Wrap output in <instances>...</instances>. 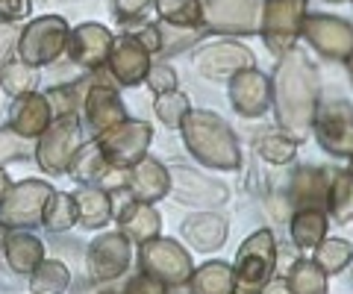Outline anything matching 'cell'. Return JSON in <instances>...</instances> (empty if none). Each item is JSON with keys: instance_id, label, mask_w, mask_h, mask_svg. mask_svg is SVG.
I'll list each match as a JSON object with an SVG mask.
<instances>
[{"instance_id": "1", "label": "cell", "mask_w": 353, "mask_h": 294, "mask_svg": "<svg viewBox=\"0 0 353 294\" xmlns=\"http://www.w3.org/2000/svg\"><path fill=\"white\" fill-rule=\"evenodd\" d=\"M71 30L65 24V18L59 15H41L36 21H30L24 30H18L15 41V56L21 62L32 65V68H44V65L57 62L65 48H68Z\"/></svg>"}, {"instance_id": "2", "label": "cell", "mask_w": 353, "mask_h": 294, "mask_svg": "<svg viewBox=\"0 0 353 294\" xmlns=\"http://www.w3.org/2000/svg\"><path fill=\"white\" fill-rule=\"evenodd\" d=\"M83 147V124L80 115H65V118H53L50 127L36 138V165L50 174V177H59V174L68 171L74 154Z\"/></svg>"}, {"instance_id": "3", "label": "cell", "mask_w": 353, "mask_h": 294, "mask_svg": "<svg viewBox=\"0 0 353 294\" xmlns=\"http://www.w3.org/2000/svg\"><path fill=\"white\" fill-rule=\"evenodd\" d=\"M53 194L48 180H21L0 200V224L6 230H32L41 224L44 203Z\"/></svg>"}, {"instance_id": "4", "label": "cell", "mask_w": 353, "mask_h": 294, "mask_svg": "<svg viewBox=\"0 0 353 294\" xmlns=\"http://www.w3.org/2000/svg\"><path fill=\"white\" fill-rule=\"evenodd\" d=\"M80 112H83L80 124L88 129V136L92 138L106 133V129L118 127L121 121H127V109H124V103H121L115 85L109 80H103L101 71H94V83L88 85Z\"/></svg>"}, {"instance_id": "5", "label": "cell", "mask_w": 353, "mask_h": 294, "mask_svg": "<svg viewBox=\"0 0 353 294\" xmlns=\"http://www.w3.org/2000/svg\"><path fill=\"white\" fill-rule=\"evenodd\" d=\"M139 268L141 274H150L162 280L165 286H180L192 277V262H189V253L171 242V238H150V242L139 244Z\"/></svg>"}, {"instance_id": "6", "label": "cell", "mask_w": 353, "mask_h": 294, "mask_svg": "<svg viewBox=\"0 0 353 294\" xmlns=\"http://www.w3.org/2000/svg\"><path fill=\"white\" fill-rule=\"evenodd\" d=\"M274 271V242L271 233H256L239 250V265L233 277L236 294H256Z\"/></svg>"}, {"instance_id": "7", "label": "cell", "mask_w": 353, "mask_h": 294, "mask_svg": "<svg viewBox=\"0 0 353 294\" xmlns=\"http://www.w3.org/2000/svg\"><path fill=\"white\" fill-rule=\"evenodd\" d=\"M150 124L145 121H121L118 127L106 129L94 141L97 147L103 150V156L109 165L115 168H130L148 154V145H150Z\"/></svg>"}, {"instance_id": "8", "label": "cell", "mask_w": 353, "mask_h": 294, "mask_svg": "<svg viewBox=\"0 0 353 294\" xmlns=\"http://www.w3.org/2000/svg\"><path fill=\"white\" fill-rule=\"evenodd\" d=\"M132 242L121 233H103L97 235L85 250V268L88 280L94 282H112L127 274L132 262Z\"/></svg>"}, {"instance_id": "9", "label": "cell", "mask_w": 353, "mask_h": 294, "mask_svg": "<svg viewBox=\"0 0 353 294\" xmlns=\"http://www.w3.org/2000/svg\"><path fill=\"white\" fill-rule=\"evenodd\" d=\"M106 68L118 85H139L150 71V50L141 45L139 36H118L109 48Z\"/></svg>"}, {"instance_id": "10", "label": "cell", "mask_w": 353, "mask_h": 294, "mask_svg": "<svg viewBox=\"0 0 353 294\" xmlns=\"http://www.w3.org/2000/svg\"><path fill=\"white\" fill-rule=\"evenodd\" d=\"M109 48H112V36L103 24H80L77 30H71L68 36V56L74 65H80L83 71H97L101 65H106V56H109Z\"/></svg>"}, {"instance_id": "11", "label": "cell", "mask_w": 353, "mask_h": 294, "mask_svg": "<svg viewBox=\"0 0 353 294\" xmlns=\"http://www.w3.org/2000/svg\"><path fill=\"white\" fill-rule=\"evenodd\" d=\"M112 218L118 221V233L127 235L132 244H145L150 238H157L162 227V218L150 203H139L132 198L121 206L112 203Z\"/></svg>"}, {"instance_id": "12", "label": "cell", "mask_w": 353, "mask_h": 294, "mask_svg": "<svg viewBox=\"0 0 353 294\" xmlns=\"http://www.w3.org/2000/svg\"><path fill=\"white\" fill-rule=\"evenodd\" d=\"M53 121V109L48 103V97L39 92H30L24 97H15L12 106H9V127L15 129L18 136H24L30 141H36L44 129Z\"/></svg>"}, {"instance_id": "13", "label": "cell", "mask_w": 353, "mask_h": 294, "mask_svg": "<svg viewBox=\"0 0 353 294\" xmlns=\"http://www.w3.org/2000/svg\"><path fill=\"white\" fill-rule=\"evenodd\" d=\"M171 189V177L168 171L162 168V162L141 156L136 165L127 168V194L139 203H157L159 198H165Z\"/></svg>"}, {"instance_id": "14", "label": "cell", "mask_w": 353, "mask_h": 294, "mask_svg": "<svg viewBox=\"0 0 353 294\" xmlns=\"http://www.w3.org/2000/svg\"><path fill=\"white\" fill-rule=\"evenodd\" d=\"M44 259V242L30 233V230H9L3 242V265L12 271L15 277L27 280L32 274V268Z\"/></svg>"}, {"instance_id": "15", "label": "cell", "mask_w": 353, "mask_h": 294, "mask_svg": "<svg viewBox=\"0 0 353 294\" xmlns=\"http://www.w3.org/2000/svg\"><path fill=\"white\" fill-rule=\"evenodd\" d=\"M74 203L77 224H83V230H103L112 221V194L101 186H80L74 191Z\"/></svg>"}, {"instance_id": "16", "label": "cell", "mask_w": 353, "mask_h": 294, "mask_svg": "<svg viewBox=\"0 0 353 294\" xmlns=\"http://www.w3.org/2000/svg\"><path fill=\"white\" fill-rule=\"evenodd\" d=\"M27 286L32 294H65L71 286V271L62 259H48L32 268V274L27 277Z\"/></svg>"}, {"instance_id": "17", "label": "cell", "mask_w": 353, "mask_h": 294, "mask_svg": "<svg viewBox=\"0 0 353 294\" xmlns=\"http://www.w3.org/2000/svg\"><path fill=\"white\" fill-rule=\"evenodd\" d=\"M106 168H109V162L103 156V150L97 147V141L92 138V141H83V147L74 154L71 165H68V171H65V174H71L80 186H94L97 177H101Z\"/></svg>"}, {"instance_id": "18", "label": "cell", "mask_w": 353, "mask_h": 294, "mask_svg": "<svg viewBox=\"0 0 353 294\" xmlns=\"http://www.w3.org/2000/svg\"><path fill=\"white\" fill-rule=\"evenodd\" d=\"M0 89H3V94H9V101L36 92L39 89V68L21 62L18 56H9L3 71H0Z\"/></svg>"}, {"instance_id": "19", "label": "cell", "mask_w": 353, "mask_h": 294, "mask_svg": "<svg viewBox=\"0 0 353 294\" xmlns=\"http://www.w3.org/2000/svg\"><path fill=\"white\" fill-rule=\"evenodd\" d=\"M77 224V203H74V194L68 191H57L48 198L44 203V212H41V227L48 233H68L71 227Z\"/></svg>"}, {"instance_id": "20", "label": "cell", "mask_w": 353, "mask_h": 294, "mask_svg": "<svg viewBox=\"0 0 353 294\" xmlns=\"http://www.w3.org/2000/svg\"><path fill=\"white\" fill-rule=\"evenodd\" d=\"M183 235L189 238L194 247L212 250L227 238V221H221L218 215H192L183 224Z\"/></svg>"}, {"instance_id": "21", "label": "cell", "mask_w": 353, "mask_h": 294, "mask_svg": "<svg viewBox=\"0 0 353 294\" xmlns=\"http://www.w3.org/2000/svg\"><path fill=\"white\" fill-rule=\"evenodd\" d=\"M233 288V280H230V271L224 265H206L203 271L194 274V282H192V291L194 294H227Z\"/></svg>"}, {"instance_id": "22", "label": "cell", "mask_w": 353, "mask_h": 294, "mask_svg": "<svg viewBox=\"0 0 353 294\" xmlns=\"http://www.w3.org/2000/svg\"><path fill=\"white\" fill-rule=\"evenodd\" d=\"M32 154H36V141L18 136L9 124L0 127V165H6L9 159H32Z\"/></svg>"}, {"instance_id": "23", "label": "cell", "mask_w": 353, "mask_h": 294, "mask_svg": "<svg viewBox=\"0 0 353 294\" xmlns=\"http://www.w3.org/2000/svg\"><path fill=\"white\" fill-rule=\"evenodd\" d=\"M292 233H294L297 244H303V247L318 244V242H321V235H324V218H321V212H315V209L301 212L292 221Z\"/></svg>"}, {"instance_id": "24", "label": "cell", "mask_w": 353, "mask_h": 294, "mask_svg": "<svg viewBox=\"0 0 353 294\" xmlns=\"http://www.w3.org/2000/svg\"><path fill=\"white\" fill-rule=\"evenodd\" d=\"M292 294H324V274L318 271V265L312 262H301L294 265V274H292V282H289Z\"/></svg>"}, {"instance_id": "25", "label": "cell", "mask_w": 353, "mask_h": 294, "mask_svg": "<svg viewBox=\"0 0 353 294\" xmlns=\"http://www.w3.org/2000/svg\"><path fill=\"white\" fill-rule=\"evenodd\" d=\"M185 112H189V101L183 94H174V92H165L159 94L157 101V115L162 118L165 127H180L185 121Z\"/></svg>"}, {"instance_id": "26", "label": "cell", "mask_w": 353, "mask_h": 294, "mask_svg": "<svg viewBox=\"0 0 353 294\" xmlns=\"http://www.w3.org/2000/svg\"><path fill=\"white\" fill-rule=\"evenodd\" d=\"M333 212H336V221L347 224L353 221V177H339L336 189H333Z\"/></svg>"}, {"instance_id": "27", "label": "cell", "mask_w": 353, "mask_h": 294, "mask_svg": "<svg viewBox=\"0 0 353 294\" xmlns=\"http://www.w3.org/2000/svg\"><path fill=\"white\" fill-rule=\"evenodd\" d=\"M350 259V244L347 242H327L315 256V265H321L324 271H341Z\"/></svg>"}, {"instance_id": "28", "label": "cell", "mask_w": 353, "mask_h": 294, "mask_svg": "<svg viewBox=\"0 0 353 294\" xmlns=\"http://www.w3.org/2000/svg\"><path fill=\"white\" fill-rule=\"evenodd\" d=\"M159 15L168 18V21H176V24H189L194 18V0H159Z\"/></svg>"}, {"instance_id": "29", "label": "cell", "mask_w": 353, "mask_h": 294, "mask_svg": "<svg viewBox=\"0 0 353 294\" xmlns=\"http://www.w3.org/2000/svg\"><path fill=\"white\" fill-rule=\"evenodd\" d=\"M121 294H168V286L162 280L150 277V274H139V277H130L127 286Z\"/></svg>"}, {"instance_id": "30", "label": "cell", "mask_w": 353, "mask_h": 294, "mask_svg": "<svg viewBox=\"0 0 353 294\" xmlns=\"http://www.w3.org/2000/svg\"><path fill=\"white\" fill-rule=\"evenodd\" d=\"M32 0H0V21L6 24H18V21L30 18Z\"/></svg>"}, {"instance_id": "31", "label": "cell", "mask_w": 353, "mask_h": 294, "mask_svg": "<svg viewBox=\"0 0 353 294\" xmlns=\"http://www.w3.org/2000/svg\"><path fill=\"white\" fill-rule=\"evenodd\" d=\"M294 147H297V141H285V138H268L265 145L259 147L262 150V156L265 159H271V162H285L292 154H294Z\"/></svg>"}, {"instance_id": "32", "label": "cell", "mask_w": 353, "mask_h": 294, "mask_svg": "<svg viewBox=\"0 0 353 294\" xmlns=\"http://www.w3.org/2000/svg\"><path fill=\"white\" fill-rule=\"evenodd\" d=\"M15 41H18V27L0 21V71H3L9 56H15Z\"/></svg>"}, {"instance_id": "33", "label": "cell", "mask_w": 353, "mask_h": 294, "mask_svg": "<svg viewBox=\"0 0 353 294\" xmlns=\"http://www.w3.org/2000/svg\"><path fill=\"white\" fill-rule=\"evenodd\" d=\"M148 3L150 0H115V15H118V21L130 24V21H136L141 12H145Z\"/></svg>"}, {"instance_id": "34", "label": "cell", "mask_w": 353, "mask_h": 294, "mask_svg": "<svg viewBox=\"0 0 353 294\" xmlns=\"http://www.w3.org/2000/svg\"><path fill=\"white\" fill-rule=\"evenodd\" d=\"M145 80H148V85H150V89L157 92V94H165V92H171L174 85H176L174 74H171L168 68H150Z\"/></svg>"}, {"instance_id": "35", "label": "cell", "mask_w": 353, "mask_h": 294, "mask_svg": "<svg viewBox=\"0 0 353 294\" xmlns=\"http://www.w3.org/2000/svg\"><path fill=\"white\" fill-rule=\"evenodd\" d=\"M9 189H12V177H9L6 168L0 165V200H3V194H6Z\"/></svg>"}, {"instance_id": "36", "label": "cell", "mask_w": 353, "mask_h": 294, "mask_svg": "<svg viewBox=\"0 0 353 294\" xmlns=\"http://www.w3.org/2000/svg\"><path fill=\"white\" fill-rule=\"evenodd\" d=\"M262 294H292V288H289V282H277V286L265 288Z\"/></svg>"}, {"instance_id": "37", "label": "cell", "mask_w": 353, "mask_h": 294, "mask_svg": "<svg viewBox=\"0 0 353 294\" xmlns=\"http://www.w3.org/2000/svg\"><path fill=\"white\" fill-rule=\"evenodd\" d=\"M6 233H9V230H6L3 224H0V262H3V242H6Z\"/></svg>"}]
</instances>
